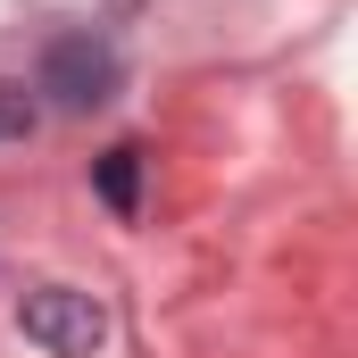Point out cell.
I'll return each mask as SVG.
<instances>
[{"label":"cell","instance_id":"obj_3","mask_svg":"<svg viewBox=\"0 0 358 358\" xmlns=\"http://www.w3.org/2000/svg\"><path fill=\"white\" fill-rule=\"evenodd\" d=\"M92 183H100V200H108L117 217H134V208H142V150H134V142L100 150V159H92Z\"/></svg>","mask_w":358,"mask_h":358},{"label":"cell","instance_id":"obj_1","mask_svg":"<svg viewBox=\"0 0 358 358\" xmlns=\"http://www.w3.org/2000/svg\"><path fill=\"white\" fill-rule=\"evenodd\" d=\"M34 92H50V108H67V117H92V108H108L117 92H125V59H117V42L108 34H50L42 42V67H34Z\"/></svg>","mask_w":358,"mask_h":358},{"label":"cell","instance_id":"obj_4","mask_svg":"<svg viewBox=\"0 0 358 358\" xmlns=\"http://www.w3.org/2000/svg\"><path fill=\"white\" fill-rule=\"evenodd\" d=\"M34 125H42V100H34L25 84H8V76H0V142H25Z\"/></svg>","mask_w":358,"mask_h":358},{"label":"cell","instance_id":"obj_2","mask_svg":"<svg viewBox=\"0 0 358 358\" xmlns=\"http://www.w3.org/2000/svg\"><path fill=\"white\" fill-rule=\"evenodd\" d=\"M17 325H25V342H42L50 358H92L108 342V308L92 292H76V283H34L17 300Z\"/></svg>","mask_w":358,"mask_h":358}]
</instances>
